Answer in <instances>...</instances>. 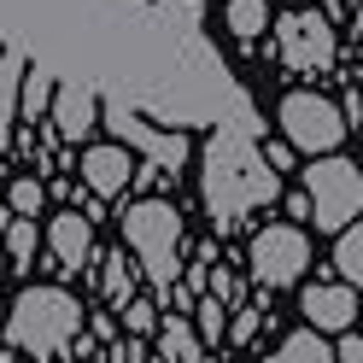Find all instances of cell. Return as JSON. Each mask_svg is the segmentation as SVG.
Masks as SVG:
<instances>
[{
  "mask_svg": "<svg viewBox=\"0 0 363 363\" xmlns=\"http://www.w3.org/2000/svg\"><path fill=\"white\" fill-rule=\"evenodd\" d=\"M281 199V182L276 170L264 164V152L235 129H217L211 147H206V211L217 229H235L246 211L258 206H276Z\"/></svg>",
  "mask_w": 363,
  "mask_h": 363,
  "instance_id": "6da1fadb",
  "label": "cell"
},
{
  "mask_svg": "<svg viewBox=\"0 0 363 363\" xmlns=\"http://www.w3.org/2000/svg\"><path fill=\"white\" fill-rule=\"evenodd\" d=\"M82 328V305L65 287H24L6 316V346L30 357H59Z\"/></svg>",
  "mask_w": 363,
  "mask_h": 363,
  "instance_id": "7a4b0ae2",
  "label": "cell"
},
{
  "mask_svg": "<svg viewBox=\"0 0 363 363\" xmlns=\"http://www.w3.org/2000/svg\"><path fill=\"white\" fill-rule=\"evenodd\" d=\"M123 240H129V252L141 258L147 281L158 293H170L176 276H182V264H176V252H182V211L170 206V199H141V206L123 211Z\"/></svg>",
  "mask_w": 363,
  "mask_h": 363,
  "instance_id": "3957f363",
  "label": "cell"
},
{
  "mask_svg": "<svg viewBox=\"0 0 363 363\" xmlns=\"http://www.w3.org/2000/svg\"><path fill=\"white\" fill-rule=\"evenodd\" d=\"M305 199H311V217L316 229H352L357 211H363V176L357 164H346V158H316V164L305 170Z\"/></svg>",
  "mask_w": 363,
  "mask_h": 363,
  "instance_id": "277c9868",
  "label": "cell"
},
{
  "mask_svg": "<svg viewBox=\"0 0 363 363\" xmlns=\"http://www.w3.org/2000/svg\"><path fill=\"white\" fill-rule=\"evenodd\" d=\"M281 129H287V147L311 152V158H328L346 141V118H340V106L323 100V94H287L281 100Z\"/></svg>",
  "mask_w": 363,
  "mask_h": 363,
  "instance_id": "5b68a950",
  "label": "cell"
},
{
  "mask_svg": "<svg viewBox=\"0 0 363 363\" xmlns=\"http://www.w3.org/2000/svg\"><path fill=\"white\" fill-rule=\"evenodd\" d=\"M276 53H281L287 71H299V77L328 71L334 65V24L323 12H287L276 24Z\"/></svg>",
  "mask_w": 363,
  "mask_h": 363,
  "instance_id": "8992f818",
  "label": "cell"
},
{
  "mask_svg": "<svg viewBox=\"0 0 363 363\" xmlns=\"http://www.w3.org/2000/svg\"><path fill=\"white\" fill-rule=\"evenodd\" d=\"M305 264H311V240L293 229V223H269V229L252 240V276H258L264 293L293 287L305 276Z\"/></svg>",
  "mask_w": 363,
  "mask_h": 363,
  "instance_id": "52a82bcc",
  "label": "cell"
},
{
  "mask_svg": "<svg viewBox=\"0 0 363 363\" xmlns=\"http://www.w3.org/2000/svg\"><path fill=\"white\" fill-rule=\"evenodd\" d=\"M106 123H111V135H118V147H135V152H147L152 158V170H182L188 164V135H176V129H152L147 118H135V111H123V106H111L106 111Z\"/></svg>",
  "mask_w": 363,
  "mask_h": 363,
  "instance_id": "ba28073f",
  "label": "cell"
},
{
  "mask_svg": "<svg viewBox=\"0 0 363 363\" xmlns=\"http://www.w3.org/2000/svg\"><path fill=\"white\" fill-rule=\"evenodd\" d=\"M299 311H305V328H316V334H352L357 328V287H346V281H311Z\"/></svg>",
  "mask_w": 363,
  "mask_h": 363,
  "instance_id": "9c48e42d",
  "label": "cell"
},
{
  "mask_svg": "<svg viewBox=\"0 0 363 363\" xmlns=\"http://www.w3.org/2000/svg\"><path fill=\"white\" fill-rule=\"evenodd\" d=\"M88 223H94V217H77V211L53 217V229H48V252H53V269H65V276L88 269V258H94V229H88Z\"/></svg>",
  "mask_w": 363,
  "mask_h": 363,
  "instance_id": "30bf717a",
  "label": "cell"
},
{
  "mask_svg": "<svg viewBox=\"0 0 363 363\" xmlns=\"http://www.w3.org/2000/svg\"><path fill=\"white\" fill-rule=\"evenodd\" d=\"M82 182L94 188V199H118L129 182H135L129 147H88V152H82Z\"/></svg>",
  "mask_w": 363,
  "mask_h": 363,
  "instance_id": "8fae6325",
  "label": "cell"
},
{
  "mask_svg": "<svg viewBox=\"0 0 363 363\" xmlns=\"http://www.w3.org/2000/svg\"><path fill=\"white\" fill-rule=\"evenodd\" d=\"M53 129L65 135V141H82L88 129L100 123V100H94V88L88 82H65V88H53Z\"/></svg>",
  "mask_w": 363,
  "mask_h": 363,
  "instance_id": "7c38bea8",
  "label": "cell"
},
{
  "mask_svg": "<svg viewBox=\"0 0 363 363\" xmlns=\"http://www.w3.org/2000/svg\"><path fill=\"white\" fill-rule=\"evenodd\" d=\"M158 363H206V346L188 328V316H164L158 323Z\"/></svg>",
  "mask_w": 363,
  "mask_h": 363,
  "instance_id": "4fadbf2b",
  "label": "cell"
},
{
  "mask_svg": "<svg viewBox=\"0 0 363 363\" xmlns=\"http://www.w3.org/2000/svg\"><path fill=\"white\" fill-rule=\"evenodd\" d=\"M35 223L30 217H6V246H0V252H6V269H30L35 264Z\"/></svg>",
  "mask_w": 363,
  "mask_h": 363,
  "instance_id": "5bb4252c",
  "label": "cell"
},
{
  "mask_svg": "<svg viewBox=\"0 0 363 363\" xmlns=\"http://www.w3.org/2000/svg\"><path fill=\"white\" fill-rule=\"evenodd\" d=\"M334 269L346 276V287H357V293H363V217H357V229H340Z\"/></svg>",
  "mask_w": 363,
  "mask_h": 363,
  "instance_id": "9a60e30c",
  "label": "cell"
},
{
  "mask_svg": "<svg viewBox=\"0 0 363 363\" xmlns=\"http://www.w3.org/2000/svg\"><path fill=\"white\" fill-rule=\"evenodd\" d=\"M18 82H24V53L6 48L0 53V135L12 129V100H18Z\"/></svg>",
  "mask_w": 363,
  "mask_h": 363,
  "instance_id": "2e32d148",
  "label": "cell"
},
{
  "mask_svg": "<svg viewBox=\"0 0 363 363\" xmlns=\"http://www.w3.org/2000/svg\"><path fill=\"white\" fill-rule=\"evenodd\" d=\"M281 357H287V363H334V346H328L316 328H299V334L281 340Z\"/></svg>",
  "mask_w": 363,
  "mask_h": 363,
  "instance_id": "e0dca14e",
  "label": "cell"
},
{
  "mask_svg": "<svg viewBox=\"0 0 363 363\" xmlns=\"http://www.w3.org/2000/svg\"><path fill=\"white\" fill-rule=\"evenodd\" d=\"M264 24H269V6H264V0H229V30H235L240 41H258Z\"/></svg>",
  "mask_w": 363,
  "mask_h": 363,
  "instance_id": "ac0fdd59",
  "label": "cell"
},
{
  "mask_svg": "<svg viewBox=\"0 0 363 363\" xmlns=\"http://www.w3.org/2000/svg\"><path fill=\"white\" fill-rule=\"evenodd\" d=\"M18 106H24V118H41V111L53 106V82H48V71H30L24 82H18Z\"/></svg>",
  "mask_w": 363,
  "mask_h": 363,
  "instance_id": "d6986e66",
  "label": "cell"
},
{
  "mask_svg": "<svg viewBox=\"0 0 363 363\" xmlns=\"http://www.w3.org/2000/svg\"><path fill=\"white\" fill-rule=\"evenodd\" d=\"M100 287H106V299H111V305H129V299H135V276H129L123 252H111V258H106V276H100Z\"/></svg>",
  "mask_w": 363,
  "mask_h": 363,
  "instance_id": "ffe728a7",
  "label": "cell"
},
{
  "mask_svg": "<svg viewBox=\"0 0 363 363\" xmlns=\"http://www.w3.org/2000/svg\"><path fill=\"white\" fill-rule=\"evenodd\" d=\"M123 328H129L135 340L158 334V305H152V299H129V305H123Z\"/></svg>",
  "mask_w": 363,
  "mask_h": 363,
  "instance_id": "44dd1931",
  "label": "cell"
},
{
  "mask_svg": "<svg viewBox=\"0 0 363 363\" xmlns=\"http://www.w3.org/2000/svg\"><path fill=\"white\" fill-rule=\"evenodd\" d=\"M41 199H48V194H41V182L18 176V182H12V194H6V206H12V217H35V211H41Z\"/></svg>",
  "mask_w": 363,
  "mask_h": 363,
  "instance_id": "7402d4cb",
  "label": "cell"
},
{
  "mask_svg": "<svg viewBox=\"0 0 363 363\" xmlns=\"http://www.w3.org/2000/svg\"><path fill=\"white\" fill-rule=\"evenodd\" d=\"M223 311H229V305H217V299H206V305H199V346H217V340H223V328H229V323H223Z\"/></svg>",
  "mask_w": 363,
  "mask_h": 363,
  "instance_id": "603a6c76",
  "label": "cell"
},
{
  "mask_svg": "<svg viewBox=\"0 0 363 363\" xmlns=\"http://www.w3.org/2000/svg\"><path fill=\"white\" fill-rule=\"evenodd\" d=\"M235 311H240V316H235V323H229V328H223V334H229V340H235V346H246V340H252V334H258V323H264V316H269V311H264V305H235Z\"/></svg>",
  "mask_w": 363,
  "mask_h": 363,
  "instance_id": "cb8c5ba5",
  "label": "cell"
},
{
  "mask_svg": "<svg viewBox=\"0 0 363 363\" xmlns=\"http://www.w3.org/2000/svg\"><path fill=\"white\" fill-rule=\"evenodd\" d=\"M334 363H363V340H357V334H346V340L334 346Z\"/></svg>",
  "mask_w": 363,
  "mask_h": 363,
  "instance_id": "d4e9b609",
  "label": "cell"
},
{
  "mask_svg": "<svg viewBox=\"0 0 363 363\" xmlns=\"http://www.w3.org/2000/svg\"><path fill=\"white\" fill-rule=\"evenodd\" d=\"M264 164H269V170H287V164H293V147H287V141H281V147H269V152H264Z\"/></svg>",
  "mask_w": 363,
  "mask_h": 363,
  "instance_id": "484cf974",
  "label": "cell"
},
{
  "mask_svg": "<svg viewBox=\"0 0 363 363\" xmlns=\"http://www.w3.org/2000/svg\"><path fill=\"white\" fill-rule=\"evenodd\" d=\"M328 12H340V0H323V18H328Z\"/></svg>",
  "mask_w": 363,
  "mask_h": 363,
  "instance_id": "4316f807",
  "label": "cell"
},
{
  "mask_svg": "<svg viewBox=\"0 0 363 363\" xmlns=\"http://www.w3.org/2000/svg\"><path fill=\"white\" fill-rule=\"evenodd\" d=\"M352 6H357V24H363V0H352Z\"/></svg>",
  "mask_w": 363,
  "mask_h": 363,
  "instance_id": "83f0119b",
  "label": "cell"
},
{
  "mask_svg": "<svg viewBox=\"0 0 363 363\" xmlns=\"http://www.w3.org/2000/svg\"><path fill=\"white\" fill-rule=\"evenodd\" d=\"M264 363H287V357H281V352H276V357H264Z\"/></svg>",
  "mask_w": 363,
  "mask_h": 363,
  "instance_id": "f1b7e54d",
  "label": "cell"
},
{
  "mask_svg": "<svg viewBox=\"0 0 363 363\" xmlns=\"http://www.w3.org/2000/svg\"><path fill=\"white\" fill-rule=\"evenodd\" d=\"M0 276H6V252H0Z\"/></svg>",
  "mask_w": 363,
  "mask_h": 363,
  "instance_id": "f546056e",
  "label": "cell"
}]
</instances>
